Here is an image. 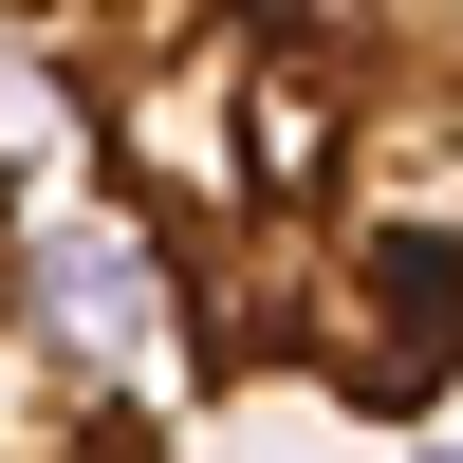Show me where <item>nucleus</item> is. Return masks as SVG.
Returning <instances> with one entry per match:
<instances>
[{
	"label": "nucleus",
	"mask_w": 463,
	"mask_h": 463,
	"mask_svg": "<svg viewBox=\"0 0 463 463\" xmlns=\"http://www.w3.org/2000/svg\"><path fill=\"white\" fill-rule=\"evenodd\" d=\"M0 74L93 185L167 390H463V0H0Z\"/></svg>",
	"instance_id": "f257e3e1"
},
{
	"label": "nucleus",
	"mask_w": 463,
	"mask_h": 463,
	"mask_svg": "<svg viewBox=\"0 0 463 463\" xmlns=\"http://www.w3.org/2000/svg\"><path fill=\"white\" fill-rule=\"evenodd\" d=\"M0 463H185L148 408L130 316L93 297V260L37 222V185L0 167Z\"/></svg>",
	"instance_id": "f03ea898"
},
{
	"label": "nucleus",
	"mask_w": 463,
	"mask_h": 463,
	"mask_svg": "<svg viewBox=\"0 0 463 463\" xmlns=\"http://www.w3.org/2000/svg\"><path fill=\"white\" fill-rule=\"evenodd\" d=\"M445 463H463V445H445Z\"/></svg>",
	"instance_id": "7ed1b4c3"
}]
</instances>
